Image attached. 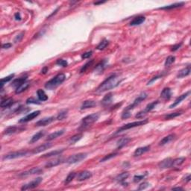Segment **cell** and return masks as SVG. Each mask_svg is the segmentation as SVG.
I'll return each mask as SVG.
<instances>
[{
  "instance_id": "cell-1",
  "label": "cell",
  "mask_w": 191,
  "mask_h": 191,
  "mask_svg": "<svg viewBox=\"0 0 191 191\" xmlns=\"http://www.w3.org/2000/svg\"><path fill=\"white\" fill-rule=\"evenodd\" d=\"M121 81L122 79H119L116 74H113V75H110L108 78H107L105 81L98 87L96 89V92L103 93L107 90H112V89L115 88L116 87H117Z\"/></svg>"
},
{
  "instance_id": "cell-2",
  "label": "cell",
  "mask_w": 191,
  "mask_h": 191,
  "mask_svg": "<svg viewBox=\"0 0 191 191\" xmlns=\"http://www.w3.org/2000/svg\"><path fill=\"white\" fill-rule=\"evenodd\" d=\"M66 79V75L64 73H59L57 75H55V77L52 78L51 80L45 84V87L48 90H55L60 85H61Z\"/></svg>"
},
{
  "instance_id": "cell-3",
  "label": "cell",
  "mask_w": 191,
  "mask_h": 191,
  "mask_svg": "<svg viewBox=\"0 0 191 191\" xmlns=\"http://www.w3.org/2000/svg\"><path fill=\"white\" fill-rule=\"evenodd\" d=\"M32 154L31 152L28 150H20L17 151V152H12L8 154L4 155L2 159L3 160H12V159H16V158H23V157L28 156V154Z\"/></svg>"
},
{
  "instance_id": "cell-4",
  "label": "cell",
  "mask_w": 191,
  "mask_h": 191,
  "mask_svg": "<svg viewBox=\"0 0 191 191\" xmlns=\"http://www.w3.org/2000/svg\"><path fill=\"white\" fill-rule=\"evenodd\" d=\"M99 118V114L98 113H95V114H92L88 116H85L81 120V128L82 129H85L87 127L93 125L94 123L97 121Z\"/></svg>"
},
{
  "instance_id": "cell-5",
  "label": "cell",
  "mask_w": 191,
  "mask_h": 191,
  "mask_svg": "<svg viewBox=\"0 0 191 191\" xmlns=\"http://www.w3.org/2000/svg\"><path fill=\"white\" fill-rule=\"evenodd\" d=\"M148 119H143V120H140V121H136V122H133V123H127L125 125H123V126H121L116 131V134H118L119 132H122L123 131L128 130V129H133V128H135V127L140 126V125H143L148 123Z\"/></svg>"
},
{
  "instance_id": "cell-6",
  "label": "cell",
  "mask_w": 191,
  "mask_h": 191,
  "mask_svg": "<svg viewBox=\"0 0 191 191\" xmlns=\"http://www.w3.org/2000/svg\"><path fill=\"white\" fill-rule=\"evenodd\" d=\"M147 96H148V95H147L146 93H145V92L141 93H140V95L138 96L135 99V100L134 101V102H133L132 104H131V105H129L128 107H126L124 110H126V111H131V110H133L135 107H137V105H140V103H141L143 100H145V99L147 98Z\"/></svg>"
},
{
  "instance_id": "cell-7",
  "label": "cell",
  "mask_w": 191,
  "mask_h": 191,
  "mask_svg": "<svg viewBox=\"0 0 191 191\" xmlns=\"http://www.w3.org/2000/svg\"><path fill=\"white\" fill-rule=\"evenodd\" d=\"M158 103H159V101L157 100V101H154V102H151V103H149V104H148L144 110H141V111H140V112H138L137 114V115L135 116V117L138 118V119H141V118H143L144 116H146V115L147 113L150 112L151 110H152L153 109L156 107V105H158Z\"/></svg>"
},
{
  "instance_id": "cell-8",
  "label": "cell",
  "mask_w": 191,
  "mask_h": 191,
  "mask_svg": "<svg viewBox=\"0 0 191 191\" xmlns=\"http://www.w3.org/2000/svg\"><path fill=\"white\" fill-rule=\"evenodd\" d=\"M87 153H78V154H73V155H71V156L69 157L66 160V163L69 164H75V163H78V162L85 160V158H87Z\"/></svg>"
},
{
  "instance_id": "cell-9",
  "label": "cell",
  "mask_w": 191,
  "mask_h": 191,
  "mask_svg": "<svg viewBox=\"0 0 191 191\" xmlns=\"http://www.w3.org/2000/svg\"><path fill=\"white\" fill-rule=\"evenodd\" d=\"M42 180H43V178H40V177H39V178H35V180L31 181V182H29V183L24 184L22 188H21V190H28L34 189V188H37V186L41 184V182H42Z\"/></svg>"
},
{
  "instance_id": "cell-10",
  "label": "cell",
  "mask_w": 191,
  "mask_h": 191,
  "mask_svg": "<svg viewBox=\"0 0 191 191\" xmlns=\"http://www.w3.org/2000/svg\"><path fill=\"white\" fill-rule=\"evenodd\" d=\"M41 114V111L40 110H36V111H34L32 113H30L28 115H26V116H24L23 118L20 119L19 120V123H27V122H29L32 119H34L35 118H36L37 116H38Z\"/></svg>"
},
{
  "instance_id": "cell-11",
  "label": "cell",
  "mask_w": 191,
  "mask_h": 191,
  "mask_svg": "<svg viewBox=\"0 0 191 191\" xmlns=\"http://www.w3.org/2000/svg\"><path fill=\"white\" fill-rule=\"evenodd\" d=\"M43 173V170L38 167H35V168H32V169H29V170L25 171L23 173H20L19 175L20 177H26L28 176V175H36V174H41Z\"/></svg>"
},
{
  "instance_id": "cell-12",
  "label": "cell",
  "mask_w": 191,
  "mask_h": 191,
  "mask_svg": "<svg viewBox=\"0 0 191 191\" xmlns=\"http://www.w3.org/2000/svg\"><path fill=\"white\" fill-rule=\"evenodd\" d=\"M92 175V173L90 172V171H81V172L79 173V174L77 175L76 179H77V181H79V182H83V181H85L87 180V179H88V178H91Z\"/></svg>"
},
{
  "instance_id": "cell-13",
  "label": "cell",
  "mask_w": 191,
  "mask_h": 191,
  "mask_svg": "<svg viewBox=\"0 0 191 191\" xmlns=\"http://www.w3.org/2000/svg\"><path fill=\"white\" fill-rule=\"evenodd\" d=\"M54 119H55V117H54V116H49V117L43 118V119L39 120V121H37V123H35V125L37 127L46 126V125H49L50 123H52V122L54 121Z\"/></svg>"
},
{
  "instance_id": "cell-14",
  "label": "cell",
  "mask_w": 191,
  "mask_h": 191,
  "mask_svg": "<svg viewBox=\"0 0 191 191\" xmlns=\"http://www.w3.org/2000/svg\"><path fill=\"white\" fill-rule=\"evenodd\" d=\"M51 146L52 145H51V143H44V144L39 146H37V148L34 149L33 150H32V152H31V153H32V154H38V153L42 152L46 150V149H49Z\"/></svg>"
},
{
  "instance_id": "cell-15",
  "label": "cell",
  "mask_w": 191,
  "mask_h": 191,
  "mask_svg": "<svg viewBox=\"0 0 191 191\" xmlns=\"http://www.w3.org/2000/svg\"><path fill=\"white\" fill-rule=\"evenodd\" d=\"M172 162H173V159H172V158H166V159L163 160L158 164V167L161 169L170 168L171 166H172Z\"/></svg>"
},
{
  "instance_id": "cell-16",
  "label": "cell",
  "mask_w": 191,
  "mask_h": 191,
  "mask_svg": "<svg viewBox=\"0 0 191 191\" xmlns=\"http://www.w3.org/2000/svg\"><path fill=\"white\" fill-rule=\"evenodd\" d=\"M190 91H188V92L185 93L179 96H178V97L175 100L174 102H173V104L170 105V106H169V108H175V107H176L177 105H178V104H180V103L182 102L183 101L184 99H185L186 98L188 97V96L190 95Z\"/></svg>"
},
{
  "instance_id": "cell-17",
  "label": "cell",
  "mask_w": 191,
  "mask_h": 191,
  "mask_svg": "<svg viewBox=\"0 0 191 191\" xmlns=\"http://www.w3.org/2000/svg\"><path fill=\"white\" fill-rule=\"evenodd\" d=\"M191 72V69H190V66L188 65L185 67V68L182 69L180 71L178 72V74H177V78L178 79H182V78H184L186 76H188L190 74Z\"/></svg>"
},
{
  "instance_id": "cell-18",
  "label": "cell",
  "mask_w": 191,
  "mask_h": 191,
  "mask_svg": "<svg viewBox=\"0 0 191 191\" xmlns=\"http://www.w3.org/2000/svg\"><path fill=\"white\" fill-rule=\"evenodd\" d=\"M150 150V146H146L143 147H139L137 149H135L134 152V157H139L144 153L147 152Z\"/></svg>"
},
{
  "instance_id": "cell-19",
  "label": "cell",
  "mask_w": 191,
  "mask_h": 191,
  "mask_svg": "<svg viewBox=\"0 0 191 191\" xmlns=\"http://www.w3.org/2000/svg\"><path fill=\"white\" fill-rule=\"evenodd\" d=\"M28 76L27 75H26V76H23V77H20L19 78V79H15V80H14L13 81L12 84H11V86L14 87H15V88L17 89V87H19L21 86L22 84H24V83L26 82Z\"/></svg>"
},
{
  "instance_id": "cell-20",
  "label": "cell",
  "mask_w": 191,
  "mask_h": 191,
  "mask_svg": "<svg viewBox=\"0 0 191 191\" xmlns=\"http://www.w3.org/2000/svg\"><path fill=\"white\" fill-rule=\"evenodd\" d=\"M146 17L143 16H137V17H134L132 20L131 21L129 25L131 26H139L140 24L143 23V22H145Z\"/></svg>"
},
{
  "instance_id": "cell-21",
  "label": "cell",
  "mask_w": 191,
  "mask_h": 191,
  "mask_svg": "<svg viewBox=\"0 0 191 191\" xmlns=\"http://www.w3.org/2000/svg\"><path fill=\"white\" fill-rule=\"evenodd\" d=\"M106 65H107V61L106 59H105V60H103L102 61H101V62L99 63V64L96 65V66L95 67V70H94V72L98 74L102 73L104 70H105V68L106 67Z\"/></svg>"
},
{
  "instance_id": "cell-22",
  "label": "cell",
  "mask_w": 191,
  "mask_h": 191,
  "mask_svg": "<svg viewBox=\"0 0 191 191\" xmlns=\"http://www.w3.org/2000/svg\"><path fill=\"white\" fill-rule=\"evenodd\" d=\"M65 133V129H62V130H59V131H56L55 132L51 133L49 135H48L47 138H46V140H52L54 139H56V138L59 137H61V135Z\"/></svg>"
},
{
  "instance_id": "cell-23",
  "label": "cell",
  "mask_w": 191,
  "mask_h": 191,
  "mask_svg": "<svg viewBox=\"0 0 191 191\" xmlns=\"http://www.w3.org/2000/svg\"><path fill=\"white\" fill-rule=\"evenodd\" d=\"M171 96H172V92L169 87H165L161 93V97L165 100H169L171 98Z\"/></svg>"
},
{
  "instance_id": "cell-24",
  "label": "cell",
  "mask_w": 191,
  "mask_h": 191,
  "mask_svg": "<svg viewBox=\"0 0 191 191\" xmlns=\"http://www.w3.org/2000/svg\"><path fill=\"white\" fill-rule=\"evenodd\" d=\"M63 159L62 158H58V159H55V160L50 161L47 162L45 165V167L46 168H51V167H56V166L59 165L63 163Z\"/></svg>"
},
{
  "instance_id": "cell-25",
  "label": "cell",
  "mask_w": 191,
  "mask_h": 191,
  "mask_svg": "<svg viewBox=\"0 0 191 191\" xmlns=\"http://www.w3.org/2000/svg\"><path fill=\"white\" fill-rule=\"evenodd\" d=\"M113 99V93H109L107 95H105L104 96V98L102 99V100L101 101V103L104 106H108L111 103Z\"/></svg>"
},
{
  "instance_id": "cell-26",
  "label": "cell",
  "mask_w": 191,
  "mask_h": 191,
  "mask_svg": "<svg viewBox=\"0 0 191 191\" xmlns=\"http://www.w3.org/2000/svg\"><path fill=\"white\" fill-rule=\"evenodd\" d=\"M175 139V134H171L167 135V136L164 137L160 142H159V146H164L167 143H170L171 141H173Z\"/></svg>"
},
{
  "instance_id": "cell-27",
  "label": "cell",
  "mask_w": 191,
  "mask_h": 191,
  "mask_svg": "<svg viewBox=\"0 0 191 191\" xmlns=\"http://www.w3.org/2000/svg\"><path fill=\"white\" fill-rule=\"evenodd\" d=\"M131 138L129 137H123L121 139H119V140L116 143V146H117V149H122L123 147H124L125 146H126L129 142L131 141Z\"/></svg>"
},
{
  "instance_id": "cell-28",
  "label": "cell",
  "mask_w": 191,
  "mask_h": 191,
  "mask_svg": "<svg viewBox=\"0 0 191 191\" xmlns=\"http://www.w3.org/2000/svg\"><path fill=\"white\" fill-rule=\"evenodd\" d=\"M184 2H177V3L172 4V5H169L164 6V7H159L158 9L159 10H172L175 9V8H178V7H182L184 5Z\"/></svg>"
},
{
  "instance_id": "cell-29",
  "label": "cell",
  "mask_w": 191,
  "mask_h": 191,
  "mask_svg": "<svg viewBox=\"0 0 191 191\" xmlns=\"http://www.w3.org/2000/svg\"><path fill=\"white\" fill-rule=\"evenodd\" d=\"M96 103L95 101H93V100H86L84 102L82 103V105L81 106V110H85V109L87 108H91L93 107L96 106Z\"/></svg>"
},
{
  "instance_id": "cell-30",
  "label": "cell",
  "mask_w": 191,
  "mask_h": 191,
  "mask_svg": "<svg viewBox=\"0 0 191 191\" xmlns=\"http://www.w3.org/2000/svg\"><path fill=\"white\" fill-rule=\"evenodd\" d=\"M45 135V131H39V132L36 133V134L34 135L31 138V140H30L29 143H36L37 141H38L41 137Z\"/></svg>"
},
{
  "instance_id": "cell-31",
  "label": "cell",
  "mask_w": 191,
  "mask_h": 191,
  "mask_svg": "<svg viewBox=\"0 0 191 191\" xmlns=\"http://www.w3.org/2000/svg\"><path fill=\"white\" fill-rule=\"evenodd\" d=\"M185 160H186V158H184V157H181V158H175V159L173 160L171 167H180L182 164H184V162L185 161Z\"/></svg>"
},
{
  "instance_id": "cell-32",
  "label": "cell",
  "mask_w": 191,
  "mask_h": 191,
  "mask_svg": "<svg viewBox=\"0 0 191 191\" xmlns=\"http://www.w3.org/2000/svg\"><path fill=\"white\" fill-rule=\"evenodd\" d=\"M19 130H20V129L17 126H14V125H13V126H9L7 127V129L4 131L3 134H5V135H11V134H14V133L17 132Z\"/></svg>"
},
{
  "instance_id": "cell-33",
  "label": "cell",
  "mask_w": 191,
  "mask_h": 191,
  "mask_svg": "<svg viewBox=\"0 0 191 191\" xmlns=\"http://www.w3.org/2000/svg\"><path fill=\"white\" fill-rule=\"evenodd\" d=\"M14 100L12 98H7L5 99V100H2V102H1V108H9L11 105H13Z\"/></svg>"
},
{
  "instance_id": "cell-34",
  "label": "cell",
  "mask_w": 191,
  "mask_h": 191,
  "mask_svg": "<svg viewBox=\"0 0 191 191\" xmlns=\"http://www.w3.org/2000/svg\"><path fill=\"white\" fill-rule=\"evenodd\" d=\"M37 97H38L39 100L42 102L46 101L48 99V96L46 95V93L43 90H41V89H39L37 91Z\"/></svg>"
},
{
  "instance_id": "cell-35",
  "label": "cell",
  "mask_w": 191,
  "mask_h": 191,
  "mask_svg": "<svg viewBox=\"0 0 191 191\" xmlns=\"http://www.w3.org/2000/svg\"><path fill=\"white\" fill-rule=\"evenodd\" d=\"M64 152V149H61V150H55V151H51L50 152H48L47 154H45L41 156V158H49V157H53V156H57L61 154V153Z\"/></svg>"
},
{
  "instance_id": "cell-36",
  "label": "cell",
  "mask_w": 191,
  "mask_h": 191,
  "mask_svg": "<svg viewBox=\"0 0 191 191\" xmlns=\"http://www.w3.org/2000/svg\"><path fill=\"white\" fill-rule=\"evenodd\" d=\"M129 173H127V172H125V173H120L119 175H118L115 178V179H116V181H117L118 182L121 183V182H125L127 178H129Z\"/></svg>"
},
{
  "instance_id": "cell-37",
  "label": "cell",
  "mask_w": 191,
  "mask_h": 191,
  "mask_svg": "<svg viewBox=\"0 0 191 191\" xmlns=\"http://www.w3.org/2000/svg\"><path fill=\"white\" fill-rule=\"evenodd\" d=\"M82 136H83V134H81V133H80V134H75V135L72 136L69 139V143H70V144H75L76 142H78L79 140H81V137H82Z\"/></svg>"
},
{
  "instance_id": "cell-38",
  "label": "cell",
  "mask_w": 191,
  "mask_h": 191,
  "mask_svg": "<svg viewBox=\"0 0 191 191\" xmlns=\"http://www.w3.org/2000/svg\"><path fill=\"white\" fill-rule=\"evenodd\" d=\"M30 86V83L29 82H25L24 84H22L21 86H20L19 87H17V89H16V93H22L23 91H25V90H26V89L28 87Z\"/></svg>"
},
{
  "instance_id": "cell-39",
  "label": "cell",
  "mask_w": 191,
  "mask_h": 191,
  "mask_svg": "<svg viewBox=\"0 0 191 191\" xmlns=\"http://www.w3.org/2000/svg\"><path fill=\"white\" fill-rule=\"evenodd\" d=\"M67 115H68V110H63L58 113L56 119H57L58 120H59V121H61V120H64V119H66Z\"/></svg>"
},
{
  "instance_id": "cell-40",
  "label": "cell",
  "mask_w": 191,
  "mask_h": 191,
  "mask_svg": "<svg viewBox=\"0 0 191 191\" xmlns=\"http://www.w3.org/2000/svg\"><path fill=\"white\" fill-rule=\"evenodd\" d=\"M108 44H109V41H108V40H106V39H104V40H102L101 42L99 43V44L96 46V49L98 50L105 49V48L108 46Z\"/></svg>"
},
{
  "instance_id": "cell-41",
  "label": "cell",
  "mask_w": 191,
  "mask_h": 191,
  "mask_svg": "<svg viewBox=\"0 0 191 191\" xmlns=\"http://www.w3.org/2000/svg\"><path fill=\"white\" fill-rule=\"evenodd\" d=\"M14 74H11V75H9L8 76H7V77L2 78V79H1V89H2L4 85H5V83L11 81V80L14 79Z\"/></svg>"
},
{
  "instance_id": "cell-42",
  "label": "cell",
  "mask_w": 191,
  "mask_h": 191,
  "mask_svg": "<svg viewBox=\"0 0 191 191\" xmlns=\"http://www.w3.org/2000/svg\"><path fill=\"white\" fill-rule=\"evenodd\" d=\"M147 175H148L147 172H146V173L143 175H134V178H133V181H134V183H137V182L143 180V178H145V177Z\"/></svg>"
},
{
  "instance_id": "cell-43",
  "label": "cell",
  "mask_w": 191,
  "mask_h": 191,
  "mask_svg": "<svg viewBox=\"0 0 191 191\" xmlns=\"http://www.w3.org/2000/svg\"><path fill=\"white\" fill-rule=\"evenodd\" d=\"M118 154H119V153L118 152H113V153H110V154H107V155H105L104 158H102L101 160H100V162L107 161L110 160V159L114 158V157L117 156Z\"/></svg>"
},
{
  "instance_id": "cell-44",
  "label": "cell",
  "mask_w": 191,
  "mask_h": 191,
  "mask_svg": "<svg viewBox=\"0 0 191 191\" xmlns=\"http://www.w3.org/2000/svg\"><path fill=\"white\" fill-rule=\"evenodd\" d=\"M175 57L173 56V55H170V56H169V57L167 58L164 65H165L166 66H170L171 64H173V63L175 62Z\"/></svg>"
},
{
  "instance_id": "cell-45",
  "label": "cell",
  "mask_w": 191,
  "mask_h": 191,
  "mask_svg": "<svg viewBox=\"0 0 191 191\" xmlns=\"http://www.w3.org/2000/svg\"><path fill=\"white\" fill-rule=\"evenodd\" d=\"M75 175H76V173H74V172H72V173H70V174L67 175V177L66 178V179H65V182H64L65 184H69V183H70L73 180L74 178L75 177Z\"/></svg>"
},
{
  "instance_id": "cell-46",
  "label": "cell",
  "mask_w": 191,
  "mask_h": 191,
  "mask_svg": "<svg viewBox=\"0 0 191 191\" xmlns=\"http://www.w3.org/2000/svg\"><path fill=\"white\" fill-rule=\"evenodd\" d=\"M93 60H90V61H88V62L87 63V64H85V65H84V66H82V67H81V70H80V72H81V73H82V72H85V71H86L87 70V69L89 68V67H90V66H91V65L93 64Z\"/></svg>"
},
{
  "instance_id": "cell-47",
  "label": "cell",
  "mask_w": 191,
  "mask_h": 191,
  "mask_svg": "<svg viewBox=\"0 0 191 191\" xmlns=\"http://www.w3.org/2000/svg\"><path fill=\"white\" fill-rule=\"evenodd\" d=\"M26 104H35V105H40L41 102L39 100L36 99L34 97H30L26 99Z\"/></svg>"
},
{
  "instance_id": "cell-48",
  "label": "cell",
  "mask_w": 191,
  "mask_h": 191,
  "mask_svg": "<svg viewBox=\"0 0 191 191\" xmlns=\"http://www.w3.org/2000/svg\"><path fill=\"white\" fill-rule=\"evenodd\" d=\"M182 113L181 112H175V113H171V114H167L165 116V119H173L175 117H177V116H180Z\"/></svg>"
},
{
  "instance_id": "cell-49",
  "label": "cell",
  "mask_w": 191,
  "mask_h": 191,
  "mask_svg": "<svg viewBox=\"0 0 191 191\" xmlns=\"http://www.w3.org/2000/svg\"><path fill=\"white\" fill-rule=\"evenodd\" d=\"M56 64L63 66V67H66L68 65V63L66 60H64V59H58L56 61Z\"/></svg>"
},
{
  "instance_id": "cell-50",
  "label": "cell",
  "mask_w": 191,
  "mask_h": 191,
  "mask_svg": "<svg viewBox=\"0 0 191 191\" xmlns=\"http://www.w3.org/2000/svg\"><path fill=\"white\" fill-rule=\"evenodd\" d=\"M150 186V184L148 183V182H143L142 184H140L139 185V188H138V190H145L146 188H148Z\"/></svg>"
},
{
  "instance_id": "cell-51",
  "label": "cell",
  "mask_w": 191,
  "mask_h": 191,
  "mask_svg": "<svg viewBox=\"0 0 191 191\" xmlns=\"http://www.w3.org/2000/svg\"><path fill=\"white\" fill-rule=\"evenodd\" d=\"M163 75H163V74H161V75H156V76H154V77L152 78V79H150V81H148V83H147V85H151V84L154 82V81H156V80L159 79L160 78H162V77H163Z\"/></svg>"
},
{
  "instance_id": "cell-52",
  "label": "cell",
  "mask_w": 191,
  "mask_h": 191,
  "mask_svg": "<svg viewBox=\"0 0 191 191\" xmlns=\"http://www.w3.org/2000/svg\"><path fill=\"white\" fill-rule=\"evenodd\" d=\"M24 35H25V33H24V32H21L20 34H19L18 35H17V36H16V37H15V38H14V43L20 42L21 40L23 38Z\"/></svg>"
},
{
  "instance_id": "cell-53",
  "label": "cell",
  "mask_w": 191,
  "mask_h": 191,
  "mask_svg": "<svg viewBox=\"0 0 191 191\" xmlns=\"http://www.w3.org/2000/svg\"><path fill=\"white\" fill-rule=\"evenodd\" d=\"M131 116V114L130 111H126V110H124L122 114V119H128L130 116Z\"/></svg>"
},
{
  "instance_id": "cell-54",
  "label": "cell",
  "mask_w": 191,
  "mask_h": 191,
  "mask_svg": "<svg viewBox=\"0 0 191 191\" xmlns=\"http://www.w3.org/2000/svg\"><path fill=\"white\" fill-rule=\"evenodd\" d=\"M93 54V51H87V52H85V53L82 54V55H81V58L83 59H87V58H89Z\"/></svg>"
},
{
  "instance_id": "cell-55",
  "label": "cell",
  "mask_w": 191,
  "mask_h": 191,
  "mask_svg": "<svg viewBox=\"0 0 191 191\" xmlns=\"http://www.w3.org/2000/svg\"><path fill=\"white\" fill-rule=\"evenodd\" d=\"M182 43H178V44L174 45V46H172V48H171V51H177L178 49H179V48L182 46Z\"/></svg>"
},
{
  "instance_id": "cell-56",
  "label": "cell",
  "mask_w": 191,
  "mask_h": 191,
  "mask_svg": "<svg viewBox=\"0 0 191 191\" xmlns=\"http://www.w3.org/2000/svg\"><path fill=\"white\" fill-rule=\"evenodd\" d=\"M11 46H12V44L8 43H4V44H2V48L3 49H7L11 48Z\"/></svg>"
},
{
  "instance_id": "cell-57",
  "label": "cell",
  "mask_w": 191,
  "mask_h": 191,
  "mask_svg": "<svg viewBox=\"0 0 191 191\" xmlns=\"http://www.w3.org/2000/svg\"><path fill=\"white\" fill-rule=\"evenodd\" d=\"M14 18L16 20H21V16H20V13H19V12H17V13H16L14 14Z\"/></svg>"
},
{
  "instance_id": "cell-58",
  "label": "cell",
  "mask_w": 191,
  "mask_h": 191,
  "mask_svg": "<svg viewBox=\"0 0 191 191\" xmlns=\"http://www.w3.org/2000/svg\"><path fill=\"white\" fill-rule=\"evenodd\" d=\"M190 179H191L190 175H188V176H187V177H186V178H185V182H189L190 181Z\"/></svg>"
},
{
  "instance_id": "cell-59",
  "label": "cell",
  "mask_w": 191,
  "mask_h": 191,
  "mask_svg": "<svg viewBox=\"0 0 191 191\" xmlns=\"http://www.w3.org/2000/svg\"><path fill=\"white\" fill-rule=\"evenodd\" d=\"M48 72V68H47V67H44V68H43L42 70H41V72H42V73H43V74H46V72Z\"/></svg>"
},
{
  "instance_id": "cell-60",
  "label": "cell",
  "mask_w": 191,
  "mask_h": 191,
  "mask_svg": "<svg viewBox=\"0 0 191 191\" xmlns=\"http://www.w3.org/2000/svg\"><path fill=\"white\" fill-rule=\"evenodd\" d=\"M105 2H94V5H99V4H102V3H105Z\"/></svg>"
},
{
  "instance_id": "cell-61",
  "label": "cell",
  "mask_w": 191,
  "mask_h": 191,
  "mask_svg": "<svg viewBox=\"0 0 191 191\" xmlns=\"http://www.w3.org/2000/svg\"><path fill=\"white\" fill-rule=\"evenodd\" d=\"M172 190H183V188H173Z\"/></svg>"
}]
</instances>
